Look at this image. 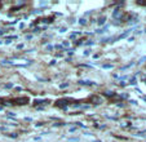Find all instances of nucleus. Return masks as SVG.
<instances>
[{
    "label": "nucleus",
    "instance_id": "nucleus-1",
    "mask_svg": "<svg viewBox=\"0 0 146 142\" xmlns=\"http://www.w3.org/2000/svg\"><path fill=\"white\" fill-rule=\"evenodd\" d=\"M12 103H14V105H26L27 102H29V98H26V97H19V98H14V99H12L11 101Z\"/></svg>",
    "mask_w": 146,
    "mask_h": 142
},
{
    "label": "nucleus",
    "instance_id": "nucleus-2",
    "mask_svg": "<svg viewBox=\"0 0 146 142\" xmlns=\"http://www.w3.org/2000/svg\"><path fill=\"white\" fill-rule=\"evenodd\" d=\"M123 14H124V13H123V10H120V9H117V10L113 13V17H114L115 19H122V18H123Z\"/></svg>",
    "mask_w": 146,
    "mask_h": 142
},
{
    "label": "nucleus",
    "instance_id": "nucleus-3",
    "mask_svg": "<svg viewBox=\"0 0 146 142\" xmlns=\"http://www.w3.org/2000/svg\"><path fill=\"white\" fill-rule=\"evenodd\" d=\"M144 99H145V101H146V97H144Z\"/></svg>",
    "mask_w": 146,
    "mask_h": 142
}]
</instances>
